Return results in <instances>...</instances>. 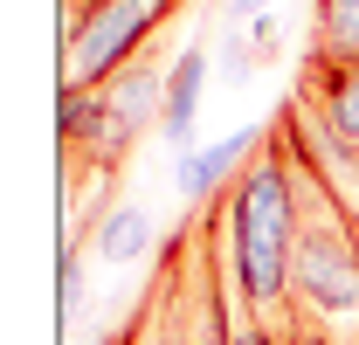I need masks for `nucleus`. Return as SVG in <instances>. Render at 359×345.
<instances>
[{"mask_svg":"<svg viewBox=\"0 0 359 345\" xmlns=\"http://www.w3.org/2000/svg\"><path fill=\"white\" fill-rule=\"evenodd\" d=\"M145 249H152V215H145L138 201L111 208V215H104V228H97V256H111V262H138Z\"/></svg>","mask_w":359,"mask_h":345,"instance_id":"nucleus-8","label":"nucleus"},{"mask_svg":"<svg viewBox=\"0 0 359 345\" xmlns=\"http://www.w3.org/2000/svg\"><path fill=\"white\" fill-rule=\"evenodd\" d=\"M222 262L235 311L249 325L276 332L283 345H297L290 332V262H297V166L290 145L269 118L256 159L235 172V187L222 194Z\"/></svg>","mask_w":359,"mask_h":345,"instance_id":"nucleus-1","label":"nucleus"},{"mask_svg":"<svg viewBox=\"0 0 359 345\" xmlns=\"http://www.w3.org/2000/svg\"><path fill=\"white\" fill-rule=\"evenodd\" d=\"M263 131H269V125H256V131H228L222 145H208V152H180L173 180H180V194H187V208H215L228 187H235V172L256 159Z\"/></svg>","mask_w":359,"mask_h":345,"instance_id":"nucleus-4","label":"nucleus"},{"mask_svg":"<svg viewBox=\"0 0 359 345\" xmlns=\"http://www.w3.org/2000/svg\"><path fill=\"white\" fill-rule=\"evenodd\" d=\"M283 145H290V138H283ZM290 166H297L290 332H297V345H359V235H353V215H346V208L332 201V187L297 159V145H290Z\"/></svg>","mask_w":359,"mask_h":345,"instance_id":"nucleus-2","label":"nucleus"},{"mask_svg":"<svg viewBox=\"0 0 359 345\" xmlns=\"http://www.w3.org/2000/svg\"><path fill=\"white\" fill-rule=\"evenodd\" d=\"M180 0H83L62 42V90H104L125 62L145 55L152 28L173 14Z\"/></svg>","mask_w":359,"mask_h":345,"instance_id":"nucleus-3","label":"nucleus"},{"mask_svg":"<svg viewBox=\"0 0 359 345\" xmlns=\"http://www.w3.org/2000/svg\"><path fill=\"white\" fill-rule=\"evenodd\" d=\"M201 83H208V55H201V48H180V55H173V69H166V118H159L173 145H187V138H194Z\"/></svg>","mask_w":359,"mask_h":345,"instance_id":"nucleus-7","label":"nucleus"},{"mask_svg":"<svg viewBox=\"0 0 359 345\" xmlns=\"http://www.w3.org/2000/svg\"><path fill=\"white\" fill-rule=\"evenodd\" d=\"M256 14H269V0H228V21H256Z\"/></svg>","mask_w":359,"mask_h":345,"instance_id":"nucleus-11","label":"nucleus"},{"mask_svg":"<svg viewBox=\"0 0 359 345\" xmlns=\"http://www.w3.org/2000/svg\"><path fill=\"white\" fill-rule=\"evenodd\" d=\"M325 69H359V0H318L311 14V55Z\"/></svg>","mask_w":359,"mask_h":345,"instance_id":"nucleus-6","label":"nucleus"},{"mask_svg":"<svg viewBox=\"0 0 359 345\" xmlns=\"http://www.w3.org/2000/svg\"><path fill=\"white\" fill-rule=\"evenodd\" d=\"M297 97L318 111V125L332 131L346 152H359V69H325V62H304Z\"/></svg>","mask_w":359,"mask_h":345,"instance_id":"nucleus-5","label":"nucleus"},{"mask_svg":"<svg viewBox=\"0 0 359 345\" xmlns=\"http://www.w3.org/2000/svg\"><path fill=\"white\" fill-rule=\"evenodd\" d=\"M249 48H256V69H263L269 55L283 48V21H276V14H256V21H249Z\"/></svg>","mask_w":359,"mask_h":345,"instance_id":"nucleus-10","label":"nucleus"},{"mask_svg":"<svg viewBox=\"0 0 359 345\" xmlns=\"http://www.w3.org/2000/svg\"><path fill=\"white\" fill-rule=\"evenodd\" d=\"M55 297H62V318L83 311V249L76 242H62V256H55Z\"/></svg>","mask_w":359,"mask_h":345,"instance_id":"nucleus-9","label":"nucleus"}]
</instances>
